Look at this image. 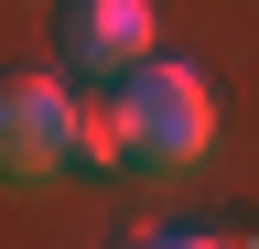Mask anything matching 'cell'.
Masks as SVG:
<instances>
[{"instance_id":"cell-1","label":"cell","mask_w":259,"mask_h":249,"mask_svg":"<svg viewBox=\"0 0 259 249\" xmlns=\"http://www.w3.org/2000/svg\"><path fill=\"white\" fill-rule=\"evenodd\" d=\"M119 130H130V173H194L216 152V87H205V65H184V54L151 44L119 76Z\"/></svg>"},{"instance_id":"cell-4","label":"cell","mask_w":259,"mask_h":249,"mask_svg":"<svg viewBox=\"0 0 259 249\" xmlns=\"http://www.w3.org/2000/svg\"><path fill=\"white\" fill-rule=\"evenodd\" d=\"M76 163H87V173H130V130H119V98H76Z\"/></svg>"},{"instance_id":"cell-3","label":"cell","mask_w":259,"mask_h":249,"mask_svg":"<svg viewBox=\"0 0 259 249\" xmlns=\"http://www.w3.org/2000/svg\"><path fill=\"white\" fill-rule=\"evenodd\" d=\"M151 33H162L151 0H76V11H65V65L76 76H130L151 54Z\"/></svg>"},{"instance_id":"cell-5","label":"cell","mask_w":259,"mask_h":249,"mask_svg":"<svg viewBox=\"0 0 259 249\" xmlns=\"http://www.w3.org/2000/svg\"><path fill=\"white\" fill-rule=\"evenodd\" d=\"M141 249H248V238H216V228H162V238H141Z\"/></svg>"},{"instance_id":"cell-2","label":"cell","mask_w":259,"mask_h":249,"mask_svg":"<svg viewBox=\"0 0 259 249\" xmlns=\"http://www.w3.org/2000/svg\"><path fill=\"white\" fill-rule=\"evenodd\" d=\"M76 173V76L65 65H0V184Z\"/></svg>"}]
</instances>
